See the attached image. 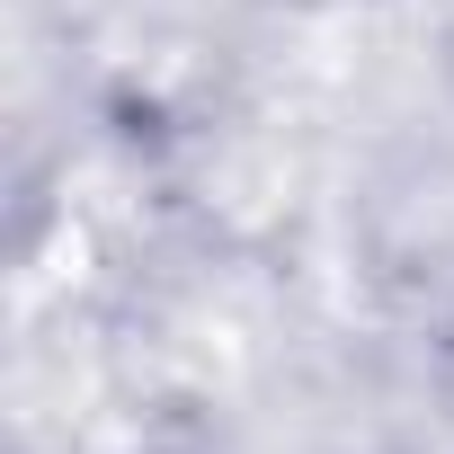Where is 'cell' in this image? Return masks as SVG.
I'll return each mask as SVG.
<instances>
[{
    "label": "cell",
    "mask_w": 454,
    "mask_h": 454,
    "mask_svg": "<svg viewBox=\"0 0 454 454\" xmlns=\"http://www.w3.org/2000/svg\"><path fill=\"white\" fill-rule=\"evenodd\" d=\"M436 401H445V427H454V330H445V348H436Z\"/></svg>",
    "instance_id": "cell-2"
},
{
    "label": "cell",
    "mask_w": 454,
    "mask_h": 454,
    "mask_svg": "<svg viewBox=\"0 0 454 454\" xmlns=\"http://www.w3.org/2000/svg\"><path fill=\"white\" fill-rule=\"evenodd\" d=\"M259 10H277V19H330V10H356V0H259Z\"/></svg>",
    "instance_id": "cell-1"
}]
</instances>
